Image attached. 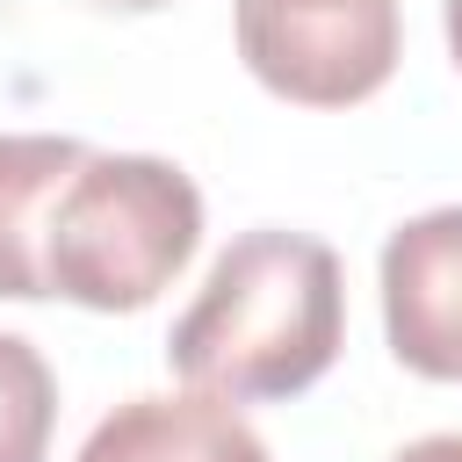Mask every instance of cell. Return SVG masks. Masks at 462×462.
<instances>
[{
  "label": "cell",
  "mask_w": 462,
  "mask_h": 462,
  "mask_svg": "<svg viewBox=\"0 0 462 462\" xmlns=\"http://www.w3.org/2000/svg\"><path fill=\"white\" fill-rule=\"evenodd\" d=\"M448 51H455V65H462V0H448Z\"/></svg>",
  "instance_id": "obj_10"
},
{
  "label": "cell",
  "mask_w": 462,
  "mask_h": 462,
  "mask_svg": "<svg viewBox=\"0 0 462 462\" xmlns=\"http://www.w3.org/2000/svg\"><path fill=\"white\" fill-rule=\"evenodd\" d=\"M390 462H462V433H426V440L397 448Z\"/></svg>",
  "instance_id": "obj_8"
},
{
  "label": "cell",
  "mask_w": 462,
  "mask_h": 462,
  "mask_svg": "<svg viewBox=\"0 0 462 462\" xmlns=\"http://www.w3.org/2000/svg\"><path fill=\"white\" fill-rule=\"evenodd\" d=\"M346 339V282L325 238L260 224L231 238L180 310L166 361L188 390L217 404H274L310 390Z\"/></svg>",
  "instance_id": "obj_1"
},
{
  "label": "cell",
  "mask_w": 462,
  "mask_h": 462,
  "mask_svg": "<svg viewBox=\"0 0 462 462\" xmlns=\"http://www.w3.org/2000/svg\"><path fill=\"white\" fill-rule=\"evenodd\" d=\"M202 238V188L152 152H87L43 224V296L144 310Z\"/></svg>",
  "instance_id": "obj_2"
},
{
  "label": "cell",
  "mask_w": 462,
  "mask_h": 462,
  "mask_svg": "<svg viewBox=\"0 0 462 462\" xmlns=\"http://www.w3.org/2000/svg\"><path fill=\"white\" fill-rule=\"evenodd\" d=\"M397 0H238V58L303 108H354L397 72Z\"/></svg>",
  "instance_id": "obj_3"
},
{
  "label": "cell",
  "mask_w": 462,
  "mask_h": 462,
  "mask_svg": "<svg viewBox=\"0 0 462 462\" xmlns=\"http://www.w3.org/2000/svg\"><path fill=\"white\" fill-rule=\"evenodd\" d=\"M58 426V383L43 354L14 332H0V462H43Z\"/></svg>",
  "instance_id": "obj_7"
},
{
  "label": "cell",
  "mask_w": 462,
  "mask_h": 462,
  "mask_svg": "<svg viewBox=\"0 0 462 462\" xmlns=\"http://www.w3.org/2000/svg\"><path fill=\"white\" fill-rule=\"evenodd\" d=\"M79 462H267V440L217 397H130L116 404Z\"/></svg>",
  "instance_id": "obj_5"
},
{
  "label": "cell",
  "mask_w": 462,
  "mask_h": 462,
  "mask_svg": "<svg viewBox=\"0 0 462 462\" xmlns=\"http://www.w3.org/2000/svg\"><path fill=\"white\" fill-rule=\"evenodd\" d=\"M79 7H94V14H152L166 0H79Z\"/></svg>",
  "instance_id": "obj_9"
},
{
  "label": "cell",
  "mask_w": 462,
  "mask_h": 462,
  "mask_svg": "<svg viewBox=\"0 0 462 462\" xmlns=\"http://www.w3.org/2000/svg\"><path fill=\"white\" fill-rule=\"evenodd\" d=\"M390 354L426 383H462V209H426L383 245Z\"/></svg>",
  "instance_id": "obj_4"
},
{
  "label": "cell",
  "mask_w": 462,
  "mask_h": 462,
  "mask_svg": "<svg viewBox=\"0 0 462 462\" xmlns=\"http://www.w3.org/2000/svg\"><path fill=\"white\" fill-rule=\"evenodd\" d=\"M87 159L79 137H0V296H43V224L65 173Z\"/></svg>",
  "instance_id": "obj_6"
}]
</instances>
